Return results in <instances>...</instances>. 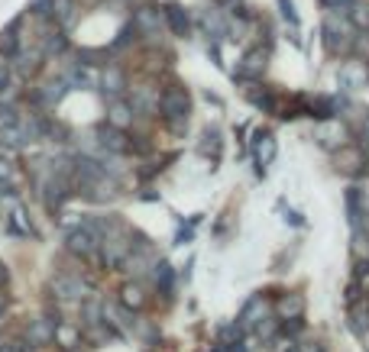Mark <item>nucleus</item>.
<instances>
[{
    "label": "nucleus",
    "instance_id": "1",
    "mask_svg": "<svg viewBox=\"0 0 369 352\" xmlns=\"http://www.w3.org/2000/svg\"><path fill=\"white\" fill-rule=\"evenodd\" d=\"M159 113H162V120L165 123L169 120H188V113H191L188 91H185L181 84H169V87L159 94Z\"/></svg>",
    "mask_w": 369,
    "mask_h": 352
},
{
    "label": "nucleus",
    "instance_id": "2",
    "mask_svg": "<svg viewBox=\"0 0 369 352\" xmlns=\"http://www.w3.org/2000/svg\"><path fill=\"white\" fill-rule=\"evenodd\" d=\"M133 29L146 39H156L165 26V10H156V7H136L133 10Z\"/></svg>",
    "mask_w": 369,
    "mask_h": 352
},
{
    "label": "nucleus",
    "instance_id": "3",
    "mask_svg": "<svg viewBox=\"0 0 369 352\" xmlns=\"http://www.w3.org/2000/svg\"><path fill=\"white\" fill-rule=\"evenodd\" d=\"M265 62H269V52H265V49H249L243 56V62L237 65V72H233V78H240V81H256V78H263Z\"/></svg>",
    "mask_w": 369,
    "mask_h": 352
},
{
    "label": "nucleus",
    "instance_id": "4",
    "mask_svg": "<svg viewBox=\"0 0 369 352\" xmlns=\"http://www.w3.org/2000/svg\"><path fill=\"white\" fill-rule=\"evenodd\" d=\"M68 249L75 252V255H81V259H91L97 249V236L91 226H81V230H72L68 233Z\"/></svg>",
    "mask_w": 369,
    "mask_h": 352
},
{
    "label": "nucleus",
    "instance_id": "5",
    "mask_svg": "<svg viewBox=\"0 0 369 352\" xmlns=\"http://www.w3.org/2000/svg\"><path fill=\"white\" fill-rule=\"evenodd\" d=\"M101 91H104L107 97H123V91H130V84H126V74H123V68L107 65L104 72H101Z\"/></svg>",
    "mask_w": 369,
    "mask_h": 352
},
{
    "label": "nucleus",
    "instance_id": "6",
    "mask_svg": "<svg viewBox=\"0 0 369 352\" xmlns=\"http://www.w3.org/2000/svg\"><path fill=\"white\" fill-rule=\"evenodd\" d=\"M350 39L353 36L341 33V23H337L334 17L324 23V46H327V52H331V56H341V52H347V49H350Z\"/></svg>",
    "mask_w": 369,
    "mask_h": 352
},
{
    "label": "nucleus",
    "instance_id": "7",
    "mask_svg": "<svg viewBox=\"0 0 369 352\" xmlns=\"http://www.w3.org/2000/svg\"><path fill=\"white\" fill-rule=\"evenodd\" d=\"M133 117H136V110H133L123 97H110V107H107V123H110V126H117V130H130Z\"/></svg>",
    "mask_w": 369,
    "mask_h": 352
},
{
    "label": "nucleus",
    "instance_id": "8",
    "mask_svg": "<svg viewBox=\"0 0 369 352\" xmlns=\"http://www.w3.org/2000/svg\"><path fill=\"white\" fill-rule=\"evenodd\" d=\"M23 23H26V17H17L3 33H0V56L3 58H13L19 49H23V42H19V26H23Z\"/></svg>",
    "mask_w": 369,
    "mask_h": 352
},
{
    "label": "nucleus",
    "instance_id": "9",
    "mask_svg": "<svg viewBox=\"0 0 369 352\" xmlns=\"http://www.w3.org/2000/svg\"><path fill=\"white\" fill-rule=\"evenodd\" d=\"M130 91H133L130 107L136 113H146V117H149L152 110H159V87H130Z\"/></svg>",
    "mask_w": 369,
    "mask_h": 352
},
{
    "label": "nucleus",
    "instance_id": "10",
    "mask_svg": "<svg viewBox=\"0 0 369 352\" xmlns=\"http://www.w3.org/2000/svg\"><path fill=\"white\" fill-rule=\"evenodd\" d=\"M165 26H169L179 39H185V36L191 33V17H188V10H185V7H175V3H169V7H165Z\"/></svg>",
    "mask_w": 369,
    "mask_h": 352
},
{
    "label": "nucleus",
    "instance_id": "11",
    "mask_svg": "<svg viewBox=\"0 0 369 352\" xmlns=\"http://www.w3.org/2000/svg\"><path fill=\"white\" fill-rule=\"evenodd\" d=\"M17 72L23 74V78H33V74L42 68V58H46V52H42V46L39 49H33V52H26V49H19L17 56Z\"/></svg>",
    "mask_w": 369,
    "mask_h": 352
},
{
    "label": "nucleus",
    "instance_id": "12",
    "mask_svg": "<svg viewBox=\"0 0 369 352\" xmlns=\"http://www.w3.org/2000/svg\"><path fill=\"white\" fill-rule=\"evenodd\" d=\"M201 26H204V33H208V39H214V42H220V39L227 36V19L220 17V10L211 7L204 17H201Z\"/></svg>",
    "mask_w": 369,
    "mask_h": 352
},
{
    "label": "nucleus",
    "instance_id": "13",
    "mask_svg": "<svg viewBox=\"0 0 369 352\" xmlns=\"http://www.w3.org/2000/svg\"><path fill=\"white\" fill-rule=\"evenodd\" d=\"M78 17V0H52V23L58 26H72Z\"/></svg>",
    "mask_w": 369,
    "mask_h": 352
},
{
    "label": "nucleus",
    "instance_id": "14",
    "mask_svg": "<svg viewBox=\"0 0 369 352\" xmlns=\"http://www.w3.org/2000/svg\"><path fill=\"white\" fill-rule=\"evenodd\" d=\"M56 291L62 297H85V285H81V278H75V275H62V278H56Z\"/></svg>",
    "mask_w": 369,
    "mask_h": 352
},
{
    "label": "nucleus",
    "instance_id": "15",
    "mask_svg": "<svg viewBox=\"0 0 369 352\" xmlns=\"http://www.w3.org/2000/svg\"><path fill=\"white\" fill-rule=\"evenodd\" d=\"M68 49V39H65V33H46V36H42V52H46V58L49 56H62V52H65Z\"/></svg>",
    "mask_w": 369,
    "mask_h": 352
},
{
    "label": "nucleus",
    "instance_id": "16",
    "mask_svg": "<svg viewBox=\"0 0 369 352\" xmlns=\"http://www.w3.org/2000/svg\"><path fill=\"white\" fill-rule=\"evenodd\" d=\"M263 142H256V162H259V175L265 171V165L272 162V156H275V142H272V136L265 133V136H259Z\"/></svg>",
    "mask_w": 369,
    "mask_h": 352
},
{
    "label": "nucleus",
    "instance_id": "17",
    "mask_svg": "<svg viewBox=\"0 0 369 352\" xmlns=\"http://www.w3.org/2000/svg\"><path fill=\"white\" fill-rule=\"evenodd\" d=\"M302 310H304V297H298V294L282 297V301H279V314H282V317H288V320H295V317H302Z\"/></svg>",
    "mask_w": 369,
    "mask_h": 352
},
{
    "label": "nucleus",
    "instance_id": "18",
    "mask_svg": "<svg viewBox=\"0 0 369 352\" xmlns=\"http://www.w3.org/2000/svg\"><path fill=\"white\" fill-rule=\"evenodd\" d=\"M337 162H343V165H341V171H347V175H353V171H360L363 152H360V149H343L341 156H337Z\"/></svg>",
    "mask_w": 369,
    "mask_h": 352
},
{
    "label": "nucleus",
    "instance_id": "19",
    "mask_svg": "<svg viewBox=\"0 0 369 352\" xmlns=\"http://www.w3.org/2000/svg\"><path fill=\"white\" fill-rule=\"evenodd\" d=\"M347 213H350L353 226H360L363 210H360V191H356V187H350V191H347Z\"/></svg>",
    "mask_w": 369,
    "mask_h": 352
},
{
    "label": "nucleus",
    "instance_id": "20",
    "mask_svg": "<svg viewBox=\"0 0 369 352\" xmlns=\"http://www.w3.org/2000/svg\"><path fill=\"white\" fill-rule=\"evenodd\" d=\"M201 152H204V156H214V158L220 156V133H218V130H208V133H204Z\"/></svg>",
    "mask_w": 369,
    "mask_h": 352
},
{
    "label": "nucleus",
    "instance_id": "21",
    "mask_svg": "<svg viewBox=\"0 0 369 352\" xmlns=\"http://www.w3.org/2000/svg\"><path fill=\"white\" fill-rule=\"evenodd\" d=\"M249 94V101L256 103V107H263V110H275V97L269 91H246Z\"/></svg>",
    "mask_w": 369,
    "mask_h": 352
},
{
    "label": "nucleus",
    "instance_id": "22",
    "mask_svg": "<svg viewBox=\"0 0 369 352\" xmlns=\"http://www.w3.org/2000/svg\"><path fill=\"white\" fill-rule=\"evenodd\" d=\"M156 285H162V291L165 294H172V269L162 262V265H156Z\"/></svg>",
    "mask_w": 369,
    "mask_h": 352
},
{
    "label": "nucleus",
    "instance_id": "23",
    "mask_svg": "<svg viewBox=\"0 0 369 352\" xmlns=\"http://www.w3.org/2000/svg\"><path fill=\"white\" fill-rule=\"evenodd\" d=\"M123 304H126V307H142L140 285H126V287H123Z\"/></svg>",
    "mask_w": 369,
    "mask_h": 352
},
{
    "label": "nucleus",
    "instance_id": "24",
    "mask_svg": "<svg viewBox=\"0 0 369 352\" xmlns=\"http://www.w3.org/2000/svg\"><path fill=\"white\" fill-rule=\"evenodd\" d=\"M279 10H282V17L292 23V26H298V13H295V3L292 0H279Z\"/></svg>",
    "mask_w": 369,
    "mask_h": 352
},
{
    "label": "nucleus",
    "instance_id": "25",
    "mask_svg": "<svg viewBox=\"0 0 369 352\" xmlns=\"http://www.w3.org/2000/svg\"><path fill=\"white\" fill-rule=\"evenodd\" d=\"M7 84H10V62L0 56V91H3Z\"/></svg>",
    "mask_w": 369,
    "mask_h": 352
},
{
    "label": "nucleus",
    "instance_id": "26",
    "mask_svg": "<svg viewBox=\"0 0 369 352\" xmlns=\"http://www.w3.org/2000/svg\"><path fill=\"white\" fill-rule=\"evenodd\" d=\"M3 178H10V165L3 162V158H0V181H3Z\"/></svg>",
    "mask_w": 369,
    "mask_h": 352
},
{
    "label": "nucleus",
    "instance_id": "27",
    "mask_svg": "<svg viewBox=\"0 0 369 352\" xmlns=\"http://www.w3.org/2000/svg\"><path fill=\"white\" fill-rule=\"evenodd\" d=\"M85 3H97V0H85Z\"/></svg>",
    "mask_w": 369,
    "mask_h": 352
}]
</instances>
